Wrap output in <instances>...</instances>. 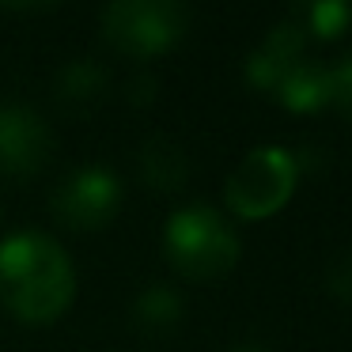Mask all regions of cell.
<instances>
[{
	"instance_id": "cell-4",
	"label": "cell",
	"mask_w": 352,
	"mask_h": 352,
	"mask_svg": "<svg viewBox=\"0 0 352 352\" xmlns=\"http://www.w3.org/2000/svg\"><path fill=\"white\" fill-rule=\"evenodd\" d=\"M299 182V155L280 144H261L246 152V160L231 170L223 186V201L243 220H265L288 205Z\"/></svg>"
},
{
	"instance_id": "cell-5",
	"label": "cell",
	"mask_w": 352,
	"mask_h": 352,
	"mask_svg": "<svg viewBox=\"0 0 352 352\" xmlns=\"http://www.w3.org/2000/svg\"><path fill=\"white\" fill-rule=\"evenodd\" d=\"M118 205H122V182L107 167H80L65 175L54 190V216L76 231H95L110 223Z\"/></svg>"
},
{
	"instance_id": "cell-15",
	"label": "cell",
	"mask_w": 352,
	"mask_h": 352,
	"mask_svg": "<svg viewBox=\"0 0 352 352\" xmlns=\"http://www.w3.org/2000/svg\"><path fill=\"white\" fill-rule=\"evenodd\" d=\"M231 352H269V349L258 344V341H246V344H239V349H231Z\"/></svg>"
},
{
	"instance_id": "cell-11",
	"label": "cell",
	"mask_w": 352,
	"mask_h": 352,
	"mask_svg": "<svg viewBox=\"0 0 352 352\" xmlns=\"http://www.w3.org/2000/svg\"><path fill=\"white\" fill-rule=\"evenodd\" d=\"M349 23H352V4H341V0H318V4L299 12V27L314 31L318 38H337Z\"/></svg>"
},
{
	"instance_id": "cell-7",
	"label": "cell",
	"mask_w": 352,
	"mask_h": 352,
	"mask_svg": "<svg viewBox=\"0 0 352 352\" xmlns=\"http://www.w3.org/2000/svg\"><path fill=\"white\" fill-rule=\"evenodd\" d=\"M303 46H307V31L299 27V19L276 23L273 31L261 38V46L246 57V80H250L254 87H261V91H273L276 80L303 57Z\"/></svg>"
},
{
	"instance_id": "cell-8",
	"label": "cell",
	"mask_w": 352,
	"mask_h": 352,
	"mask_svg": "<svg viewBox=\"0 0 352 352\" xmlns=\"http://www.w3.org/2000/svg\"><path fill=\"white\" fill-rule=\"evenodd\" d=\"M273 95L284 102L288 110L296 114H311V110H322L329 107V69L318 61H307L299 57L280 80H276Z\"/></svg>"
},
{
	"instance_id": "cell-2",
	"label": "cell",
	"mask_w": 352,
	"mask_h": 352,
	"mask_svg": "<svg viewBox=\"0 0 352 352\" xmlns=\"http://www.w3.org/2000/svg\"><path fill=\"white\" fill-rule=\"evenodd\" d=\"M163 254L182 276L216 280L235 269L239 235L212 205H186L163 228Z\"/></svg>"
},
{
	"instance_id": "cell-6",
	"label": "cell",
	"mask_w": 352,
	"mask_h": 352,
	"mask_svg": "<svg viewBox=\"0 0 352 352\" xmlns=\"http://www.w3.org/2000/svg\"><path fill=\"white\" fill-rule=\"evenodd\" d=\"M54 155V133L38 110L23 102L0 107V170L16 178H31Z\"/></svg>"
},
{
	"instance_id": "cell-1",
	"label": "cell",
	"mask_w": 352,
	"mask_h": 352,
	"mask_svg": "<svg viewBox=\"0 0 352 352\" xmlns=\"http://www.w3.org/2000/svg\"><path fill=\"white\" fill-rule=\"evenodd\" d=\"M76 296V269L57 239L16 231L0 243V299L23 322H54Z\"/></svg>"
},
{
	"instance_id": "cell-14",
	"label": "cell",
	"mask_w": 352,
	"mask_h": 352,
	"mask_svg": "<svg viewBox=\"0 0 352 352\" xmlns=\"http://www.w3.org/2000/svg\"><path fill=\"white\" fill-rule=\"evenodd\" d=\"M326 288L333 292L341 303H352V246H349V250H341L333 261H329V269H326Z\"/></svg>"
},
{
	"instance_id": "cell-13",
	"label": "cell",
	"mask_w": 352,
	"mask_h": 352,
	"mask_svg": "<svg viewBox=\"0 0 352 352\" xmlns=\"http://www.w3.org/2000/svg\"><path fill=\"white\" fill-rule=\"evenodd\" d=\"M329 107H337V114L352 125V54L329 69Z\"/></svg>"
},
{
	"instance_id": "cell-9",
	"label": "cell",
	"mask_w": 352,
	"mask_h": 352,
	"mask_svg": "<svg viewBox=\"0 0 352 352\" xmlns=\"http://www.w3.org/2000/svg\"><path fill=\"white\" fill-rule=\"evenodd\" d=\"M190 175V160L170 137H148L140 148V178L152 190H182Z\"/></svg>"
},
{
	"instance_id": "cell-3",
	"label": "cell",
	"mask_w": 352,
	"mask_h": 352,
	"mask_svg": "<svg viewBox=\"0 0 352 352\" xmlns=\"http://www.w3.org/2000/svg\"><path fill=\"white\" fill-rule=\"evenodd\" d=\"M102 38L125 57H160L190 27V8L178 0H114L99 16Z\"/></svg>"
},
{
	"instance_id": "cell-12",
	"label": "cell",
	"mask_w": 352,
	"mask_h": 352,
	"mask_svg": "<svg viewBox=\"0 0 352 352\" xmlns=\"http://www.w3.org/2000/svg\"><path fill=\"white\" fill-rule=\"evenodd\" d=\"M99 91H107V72L91 61H76L61 72V84H57V95L65 102H80V99H95Z\"/></svg>"
},
{
	"instance_id": "cell-10",
	"label": "cell",
	"mask_w": 352,
	"mask_h": 352,
	"mask_svg": "<svg viewBox=\"0 0 352 352\" xmlns=\"http://www.w3.org/2000/svg\"><path fill=\"white\" fill-rule=\"evenodd\" d=\"M133 314H137V322L148 329H170L178 322V314H182V299L170 288H148L144 296L137 299Z\"/></svg>"
}]
</instances>
